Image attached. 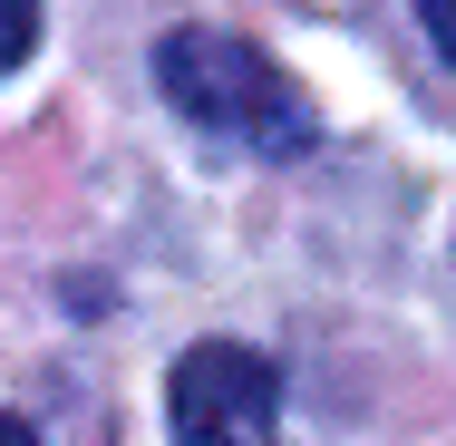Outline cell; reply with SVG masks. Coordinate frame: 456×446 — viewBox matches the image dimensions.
Masks as SVG:
<instances>
[{
  "mask_svg": "<svg viewBox=\"0 0 456 446\" xmlns=\"http://www.w3.org/2000/svg\"><path fill=\"white\" fill-rule=\"evenodd\" d=\"M156 88H166L175 117H194L224 146H253V156H301L311 146L301 88L281 78L253 39H233V29H175L156 49Z\"/></svg>",
  "mask_w": 456,
  "mask_h": 446,
  "instance_id": "cell-1",
  "label": "cell"
},
{
  "mask_svg": "<svg viewBox=\"0 0 456 446\" xmlns=\"http://www.w3.org/2000/svg\"><path fill=\"white\" fill-rule=\"evenodd\" d=\"M175 446H281V378L243 340H194L166 378Z\"/></svg>",
  "mask_w": 456,
  "mask_h": 446,
  "instance_id": "cell-2",
  "label": "cell"
},
{
  "mask_svg": "<svg viewBox=\"0 0 456 446\" xmlns=\"http://www.w3.org/2000/svg\"><path fill=\"white\" fill-rule=\"evenodd\" d=\"M39 39V0H0V69H20Z\"/></svg>",
  "mask_w": 456,
  "mask_h": 446,
  "instance_id": "cell-3",
  "label": "cell"
},
{
  "mask_svg": "<svg viewBox=\"0 0 456 446\" xmlns=\"http://www.w3.org/2000/svg\"><path fill=\"white\" fill-rule=\"evenodd\" d=\"M418 20H428V39H437V49H456V0H418Z\"/></svg>",
  "mask_w": 456,
  "mask_h": 446,
  "instance_id": "cell-4",
  "label": "cell"
},
{
  "mask_svg": "<svg viewBox=\"0 0 456 446\" xmlns=\"http://www.w3.org/2000/svg\"><path fill=\"white\" fill-rule=\"evenodd\" d=\"M0 446H39V437H29V427H20V418H0Z\"/></svg>",
  "mask_w": 456,
  "mask_h": 446,
  "instance_id": "cell-5",
  "label": "cell"
}]
</instances>
